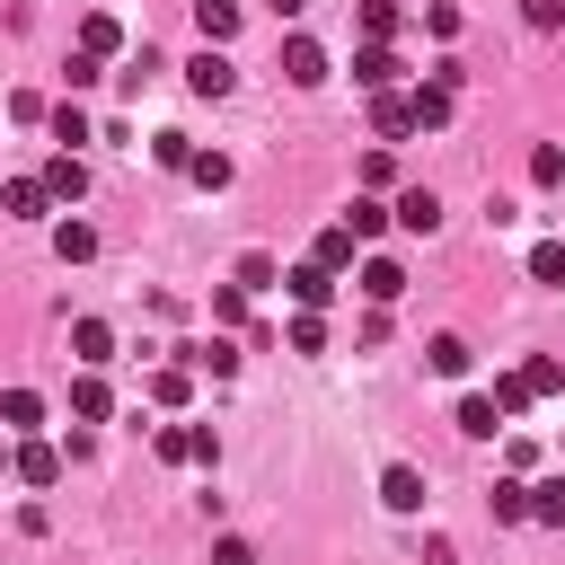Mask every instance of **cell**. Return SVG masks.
I'll list each match as a JSON object with an SVG mask.
<instances>
[{
	"label": "cell",
	"mask_w": 565,
	"mask_h": 565,
	"mask_svg": "<svg viewBox=\"0 0 565 565\" xmlns=\"http://www.w3.org/2000/svg\"><path fill=\"white\" fill-rule=\"evenodd\" d=\"M539 397H565V362H556V353H530V362H512V371L494 380V406H503V415H521V406H539Z\"/></svg>",
	"instance_id": "obj_1"
},
{
	"label": "cell",
	"mask_w": 565,
	"mask_h": 565,
	"mask_svg": "<svg viewBox=\"0 0 565 565\" xmlns=\"http://www.w3.org/2000/svg\"><path fill=\"white\" fill-rule=\"evenodd\" d=\"M150 441H159V459H168V468H212V459H221L212 424H159Z\"/></svg>",
	"instance_id": "obj_2"
},
{
	"label": "cell",
	"mask_w": 565,
	"mask_h": 565,
	"mask_svg": "<svg viewBox=\"0 0 565 565\" xmlns=\"http://www.w3.org/2000/svg\"><path fill=\"white\" fill-rule=\"evenodd\" d=\"M282 79H291V88H327V44L291 26V35H282Z\"/></svg>",
	"instance_id": "obj_3"
},
{
	"label": "cell",
	"mask_w": 565,
	"mask_h": 565,
	"mask_svg": "<svg viewBox=\"0 0 565 565\" xmlns=\"http://www.w3.org/2000/svg\"><path fill=\"white\" fill-rule=\"evenodd\" d=\"M185 88H194V97H230V88H238V62H230L221 44H203V53L185 62Z\"/></svg>",
	"instance_id": "obj_4"
},
{
	"label": "cell",
	"mask_w": 565,
	"mask_h": 565,
	"mask_svg": "<svg viewBox=\"0 0 565 565\" xmlns=\"http://www.w3.org/2000/svg\"><path fill=\"white\" fill-rule=\"evenodd\" d=\"M388 212H397V230H406V238H433V230H441V194H433V185H406Z\"/></svg>",
	"instance_id": "obj_5"
},
{
	"label": "cell",
	"mask_w": 565,
	"mask_h": 565,
	"mask_svg": "<svg viewBox=\"0 0 565 565\" xmlns=\"http://www.w3.org/2000/svg\"><path fill=\"white\" fill-rule=\"evenodd\" d=\"M282 291H291L300 309H327V300H335V274H327L318 256H300V265H282Z\"/></svg>",
	"instance_id": "obj_6"
},
{
	"label": "cell",
	"mask_w": 565,
	"mask_h": 565,
	"mask_svg": "<svg viewBox=\"0 0 565 565\" xmlns=\"http://www.w3.org/2000/svg\"><path fill=\"white\" fill-rule=\"evenodd\" d=\"M0 212H9V221H44V212H53V185H44V177H9V185H0Z\"/></svg>",
	"instance_id": "obj_7"
},
{
	"label": "cell",
	"mask_w": 565,
	"mask_h": 565,
	"mask_svg": "<svg viewBox=\"0 0 565 565\" xmlns=\"http://www.w3.org/2000/svg\"><path fill=\"white\" fill-rule=\"evenodd\" d=\"M71 353H79V371H106L115 362V327L106 318H71Z\"/></svg>",
	"instance_id": "obj_8"
},
{
	"label": "cell",
	"mask_w": 565,
	"mask_h": 565,
	"mask_svg": "<svg viewBox=\"0 0 565 565\" xmlns=\"http://www.w3.org/2000/svg\"><path fill=\"white\" fill-rule=\"evenodd\" d=\"M450 424H459V433H468V441H494V433H503V406H494V388H468V397H459V415H450Z\"/></svg>",
	"instance_id": "obj_9"
},
{
	"label": "cell",
	"mask_w": 565,
	"mask_h": 565,
	"mask_svg": "<svg viewBox=\"0 0 565 565\" xmlns=\"http://www.w3.org/2000/svg\"><path fill=\"white\" fill-rule=\"evenodd\" d=\"M380 503H388V512H424V468L388 459V468H380Z\"/></svg>",
	"instance_id": "obj_10"
},
{
	"label": "cell",
	"mask_w": 565,
	"mask_h": 565,
	"mask_svg": "<svg viewBox=\"0 0 565 565\" xmlns=\"http://www.w3.org/2000/svg\"><path fill=\"white\" fill-rule=\"evenodd\" d=\"M397 71H406V62H397L388 44H362V53H353V88H371V97H380V88H397Z\"/></svg>",
	"instance_id": "obj_11"
},
{
	"label": "cell",
	"mask_w": 565,
	"mask_h": 565,
	"mask_svg": "<svg viewBox=\"0 0 565 565\" xmlns=\"http://www.w3.org/2000/svg\"><path fill=\"white\" fill-rule=\"evenodd\" d=\"M406 106H415V132H441V124H450V106H459V88L424 79V88H406Z\"/></svg>",
	"instance_id": "obj_12"
},
{
	"label": "cell",
	"mask_w": 565,
	"mask_h": 565,
	"mask_svg": "<svg viewBox=\"0 0 565 565\" xmlns=\"http://www.w3.org/2000/svg\"><path fill=\"white\" fill-rule=\"evenodd\" d=\"M35 177L53 185V203H79V194H88V168H79V150H53V159H44Z\"/></svg>",
	"instance_id": "obj_13"
},
{
	"label": "cell",
	"mask_w": 565,
	"mask_h": 565,
	"mask_svg": "<svg viewBox=\"0 0 565 565\" xmlns=\"http://www.w3.org/2000/svg\"><path fill=\"white\" fill-rule=\"evenodd\" d=\"M397 291H406V265H397V256H362V300H371V309H388Z\"/></svg>",
	"instance_id": "obj_14"
},
{
	"label": "cell",
	"mask_w": 565,
	"mask_h": 565,
	"mask_svg": "<svg viewBox=\"0 0 565 565\" xmlns=\"http://www.w3.org/2000/svg\"><path fill=\"white\" fill-rule=\"evenodd\" d=\"M9 468H18V486H53V477H62V450H53V441H35V433H26V441H18V459H9Z\"/></svg>",
	"instance_id": "obj_15"
},
{
	"label": "cell",
	"mask_w": 565,
	"mask_h": 565,
	"mask_svg": "<svg viewBox=\"0 0 565 565\" xmlns=\"http://www.w3.org/2000/svg\"><path fill=\"white\" fill-rule=\"evenodd\" d=\"M388 221H397V212H388V203H380V194H371V185H362V194H353V203H344V230H353V238H362V247H371V238H380V230H388Z\"/></svg>",
	"instance_id": "obj_16"
},
{
	"label": "cell",
	"mask_w": 565,
	"mask_h": 565,
	"mask_svg": "<svg viewBox=\"0 0 565 565\" xmlns=\"http://www.w3.org/2000/svg\"><path fill=\"white\" fill-rule=\"evenodd\" d=\"M71 415H79V424H106V415H115V388H106L97 371H79V380H71Z\"/></svg>",
	"instance_id": "obj_17"
},
{
	"label": "cell",
	"mask_w": 565,
	"mask_h": 565,
	"mask_svg": "<svg viewBox=\"0 0 565 565\" xmlns=\"http://www.w3.org/2000/svg\"><path fill=\"white\" fill-rule=\"evenodd\" d=\"M79 53H97V62H115V53H124V26H115L106 9H88V18H79Z\"/></svg>",
	"instance_id": "obj_18"
},
{
	"label": "cell",
	"mask_w": 565,
	"mask_h": 565,
	"mask_svg": "<svg viewBox=\"0 0 565 565\" xmlns=\"http://www.w3.org/2000/svg\"><path fill=\"white\" fill-rule=\"evenodd\" d=\"M371 132H388V141H406V132H415V106H406L397 88H380V97H371Z\"/></svg>",
	"instance_id": "obj_19"
},
{
	"label": "cell",
	"mask_w": 565,
	"mask_h": 565,
	"mask_svg": "<svg viewBox=\"0 0 565 565\" xmlns=\"http://www.w3.org/2000/svg\"><path fill=\"white\" fill-rule=\"evenodd\" d=\"M309 256H318V265H327V274H344V265H353V256H362V238H353V230H344V221H327V230H318V247H309Z\"/></svg>",
	"instance_id": "obj_20"
},
{
	"label": "cell",
	"mask_w": 565,
	"mask_h": 565,
	"mask_svg": "<svg viewBox=\"0 0 565 565\" xmlns=\"http://www.w3.org/2000/svg\"><path fill=\"white\" fill-rule=\"evenodd\" d=\"M194 397V362H159L150 371V406H185Z\"/></svg>",
	"instance_id": "obj_21"
},
{
	"label": "cell",
	"mask_w": 565,
	"mask_h": 565,
	"mask_svg": "<svg viewBox=\"0 0 565 565\" xmlns=\"http://www.w3.org/2000/svg\"><path fill=\"white\" fill-rule=\"evenodd\" d=\"M0 424H9L18 441H26V433L44 424V397H35V388H0Z\"/></svg>",
	"instance_id": "obj_22"
},
{
	"label": "cell",
	"mask_w": 565,
	"mask_h": 565,
	"mask_svg": "<svg viewBox=\"0 0 565 565\" xmlns=\"http://www.w3.org/2000/svg\"><path fill=\"white\" fill-rule=\"evenodd\" d=\"M194 35L203 44H230L238 35V0H194Z\"/></svg>",
	"instance_id": "obj_23"
},
{
	"label": "cell",
	"mask_w": 565,
	"mask_h": 565,
	"mask_svg": "<svg viewBox=\"0 0 565 565\" xmlns=\"http://www.w3.org/2000/svg\"><path fill=\"white\" fill-rule=\"evenodd\" d=\"M53 256H62V265H88V256H97V230H88V221H53Z\"/></svg>",
	"instance_id": "obj_24"
},
{
	"label": "cell",
	"mask_w": 565,
	"mask_h": 565,
	"mask_svg": "<svg viewBox=\"0 0 565 565\" xmlns=\"http://www.w3.org/2000/svg\"><path fill=\"white\" fill-rule=\"evenodd\" d=\"M530 521L539 530H565V477H539L530 486Z\"/></svg>",
	"instance_id": "obj_25"
},
{
	"label": "cell",
	"mask_w": 565,
	"mask_h": 565,
	"mask_svg": "<svg viewBox=\"0 0 565 565\" xmlns=\"http://www.w3.org/2000/svg\"><path fill=\"white\" fill-rule=\"evenodd\" d=\"M282 344H291V353H327V309H300V318L282 327Z\"/></svg>",
	"instance_id": "obj_26"
},
{
	"label": "cell",
	"mask_w": 565,
	"mask_h": 565,
	"mask_svg": "<svg viewBox=\"0 0 565 565\" xmlns=\"http://www.w3.org/2000/svg\"><path fill=\"white\" fill-rule=\"evenodd\" d=\"M424 362H433L441 380H468V362H477V353H468L459 335H433V344H424Z\"/></svg>",
	"instance_id": "obj_27"
},
{
	"label": "cell",
	"mask_w": 565,
	"mask_h": 565,
	"mask_svg": "<svg viewBox=\"0 0 565 565\" xmlns=\"http://www.w3.org/2000/svg\"><path fill=\"white\" fill-rule=\"evenodd\" d=\"M353 26H362V44H388V35H397V0H362Z\"/></svg>",
	"instance_id": "obj_28"
},
{
	"label": "cell",
	"mask_w": 565,
	"mask_h": 565,
	"mask_svg": "<svg viewBox=\"0 0 565 565\" xmlns=\"http://www.w3.org/2000/svg\"><path fill=\"white\" fill-rule=\"evenodd\" d=\"M530 282H556L565 291V238H539L530 247Z\"/></svg>",
	"instance_id": "obj_29"
},
{
	"label": "cell",
	"mask_w": 565,
	"mask_h": 565,
	"mask_svg": "<svg viewBox=\"0 0 565 565\" xmlns=\"http://www.w3.org/2000/svg\"><path fill=\"white\" fill-rule=\"evenodd\" d=\"M44 124H53V141H62V150H79V141H88V115H79V106H71V97H62V106H53V115H44Z\"/></svg>",
	"instance_id": "obj_30"
},
{
	"label": "cell",
	"mask_w": 565,
	"mask_h": 565,
	"mask_svg": "<svg viewBox=\"0 0 565 565\" xmlns=\"http://www.w3.org/2000/svg\"><path fill=\"white\" fill-rule=\"evenodd\" d=\"M185 177H194L203 194H221V185H230V159H221V150H194V159H185Z\"/></svg>",
	"instance_id": "obj_31"
},
{
	"label": "cell",
	"mask_w": 565,
	"mask_h": 565,
	"mask_svg": "<svg viewBox=\"0 0 565 565\" xmlns=\"http://www.w3.org/2000/svg\"><path fill=\"white\" fill-rule=\"evenodd\" d=\"M274 282H282V265H274L265 247H256V256H238V291H274Z\"/></svg>",
	"instance_id": "obj_32"
},
{
	"label": "cell",
	"mask_w": 565,
	"mask_h": 565,
	"mask_svg": "<svg viewBox=\"0 0 565 565\" xmlns=\"http://www.w3.org/2000/svg\"><path fill=\"white\" fill-rule=\"evenodd\" d=\"M486 503H494V521H530V486H521V477H503Z\"/></svg>",
	"instance_id": "obj_33"
},
{
	"label": "cell",
	"mask_w": 565,
	"mask_h": 565,
	"mask_svg": "<svg viewBox=\"0 0 565 565\" xmlns=\"http://www.w3.org/2000/svg\"><path fill=\"white\" fill-rule=\"evenodd\" d=\"M238 318H247V291L221 282V291H212V327H238Z\"/></svg>",
	"instance_id": "obj_34"
},
{
	"label": "cell",
	"mask_w": 565,
	"mask_h": 565,
	"mask_svg": "<svg viewBox=\"0 0 565 565\" xmlns=\"http://www.w3.org/2000/svg\"><path fill=\"white\" fill-rule=\"evenodd\" d=\"M194 371H238V344H230V335H212V344H194Z\"/></svg>",
	"instance_id": "obj_35"
},
{
	"label": "cell",
	"mask_w": 565,
	"mask_h": 565,
	"mask_svg": "<svg viewBox=\"0 0 565 565\" xmlns=\"http://www.w3.org/2000/svg\"><path fill=\"white\" fill-rule=\"evenodd\" d=\"M150 159H159V168H185V159H194V141H185V132H159V141H150Z\"/></svg>",
	"instance_id": "obj_36"
},
{
	"label": "cell",
	"mask_w": 565,
	"mask_h": 565,
	"mask_svg": "<svg viewBox=\"0 0 565 565\" xmlns=\"http://www.w3.org/2000/svg\"><path fill=\"white\" fill-rule=\"evenodd\" d=\"M530 177H539V185H556V177H565V150H556V141H539V150H530Z\"/></svg>",
	"instance_id": "obj_37"
},
{
	"label": "cell",
	"mask_w": 565,
	"mask_h": 565,
	"mask_svg": "<svg viewBox=\"0 0 565 565\" xmlns=\"http://www.w3.org/2000/svg\"><path fill=\"white\" fill-rule=\"evenodd\" d=\"M62 79H71V88H97L106 71H97V53H71V62H62Z\"/></svg>",
	"instance_id": "obj_38"
},
{
	"label": "cell",
	"mask_w": 565,
	"mask_h": 565,
	"mask_svg": "<svg viewBox=\"0 0 565 565\" xmlns=\"http://www.w3.org/2000/svg\"><path fill=\"white\" fill-rule=\"evenodd\" d=\"M521 18H530V26L547 35V26H565V0H521Z\"/></svg>",
	"instance_id": "obj_39"
},
{
	"label": "cell",
	"mask_w": 565,
	"mask_h": 565,
	"mask_svg": "<svg viewBox=\"0 0 565 565\" xmlns=\"http://www.w3.org/2000/svg\"><path fill=\"white\" fill-rule=\"evenodd\" d=\"M212 565H256V547L247 539H212Z\"/></svg>",
	"instance_id": "obj_40"
},
{
	"label": "cell",
	"mask_w": 565,
	"mask_h": 565,
	"mask_svg": "<svg viewBox=\"0 0 565 565\" xmlns=\"http://www.w3.org/2000/svg\"><path fill=\"white\" fill-rule=\"evenodd\" d=\"M265 9H274V18H282V26H291V18H300V9H309V0H265Z\"/></svg>",
	"instance_id": "obj_41"
},
{
	"label": "cell",
	"mask_w": 565,
	"mask_h": 565,
	"mask_svg": "<svg viewBox=\"0 0 565 565\" xmlns=\"http://www.w3.org/2000/svg\"><path fill=\"white\" fill-rule=\"evenodd\" d=\"M9 459H18V433H9V424H0V468H9Z\"/></svg>",
	"instance_id": "obj_42"
}]
</instances>
